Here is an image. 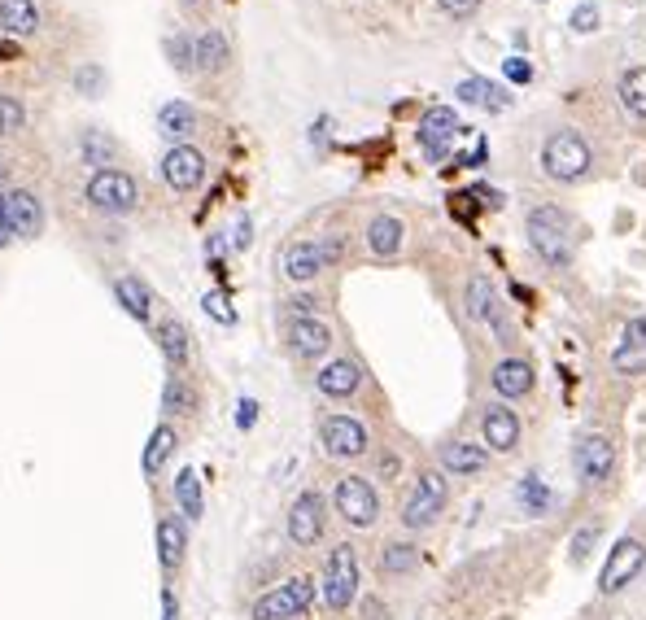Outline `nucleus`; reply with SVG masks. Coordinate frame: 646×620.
Returning a JSON list of instances; mask_svg holds the SVG:
<instances>
[{"label":"nucleus","mask_w":646,"mask_h":620,"mask_svg":"<svg viewBox=\"0 0 646 620\" xmlns=\"http://www.w3.org/2000/svg\"><path fill=\"white\" fill-rule=\"evenodd\" d=\"M529 245L533 254L550 262V267H568L572 262V223L564 210L555 206H537L529 210Z\"/></svg>","instance_id":"1"},{"label":"nucleus","mask_w":646,"mask_h":620,"mask_svg":"<svg viewBox=\"0 0 646 620\" xmlns=\"http://www.w3.org/2000/svg\"><path fill=\"white\" fill-rule=\"evenodd\" d=\"M542 171L559 184L581 180V175L590 171V145H585L577 131H555L542 149Z\"/></svg>","instance_id":"2"},{"label":"nucleus","mask_w":646,"mask_h":620,"mask_svg":"<svg viewBox=\"0 0 646 620\" xmlns=\"http://www.w3.org/2000/svg\"><path fill=\"white\" fill-rule=\"evenodd\" d=\"M319 590H323V603H328L332 612H345V607L354 603V594H358V555H354L350 542L332 546L328 564H323Z\"/></svg>","instance_id":"3"},{"label":"nucleus","mask_w":646,"mask_h":620,"mask_svg":"<svg viewBox=\"0 0 646 620\" xmlns=\"http://www.w3.org/2000/svg\"><path fill=\"white\" fill-rule=\"evenodd\" d=\"M310 603H315V577H293V581H284V586L258 594L249 616L254 620H293V616H302Z\"/></svg>","instance_id":"4"},{"label":"nucleus","mask_w":646,"mask_h":620,"mask_svg":"<svg viewBox=\"0 0 646 620\" xmlns=\"http://www.w3.org/2000/svg\"><path fill=\"white\" fill-rule=\"evenodd\" d=\"M332 503H337V516L350 529H372L380 516V494L372 490L367 476H341L337 490H332Z\"/></svg>","instance_id":"5"},{"label":"nucleus","mask_w":646,"mask_h":620,"mask_svg":"<svg viewBox=\"0 0 646 620\" xmlns=\"http://www.w3.org/2000/svg\"><path fill=\"white\" fill-rule=\"evenodd\" d=\"M88 201H92V210H101V214H131L140 206V184L131 180L127 171H92V180H88Z\"/></svg>","instance_id":"6"},{"label":"nucleus","mask_w":646,"mask_h":620,"mask_svg":"<svg viewBox=\"0 0 646 620\" xmlns=\"http://www.w3.org/2000/svg\"><path fill=\"white\" fill-rule=\"evenodd\" d=\"M446 503H450L446 476L441 472H420V481H415V490H411V498H406V507H402V524L406 529H428V524L446 511Z\"/></svg>","instance_id":"7"},{"label":"nucleus","mask_w":646,"mask_h":620,"mask_svg":"<svg viewBox=\"0 0 646 620\" xmlns=\"http://www.w3.org/2000/svg\"><path fill=\"white\" fill-rule=\"evenodd\" d=\"M341 258V241H293L289 249H284V276H289L293 284H306L315 280L328 262Z\"/></svg>","instance_id":"8"},{"label":"nucleus","mask_w":646,"mask_h":620,"mask_svg":"<svg viewBox=\"0 0 646 620\" xmlns=\"http://www.w3.org/2000/svg\"><path fill=\"white\" fill-rule=\"evenodd\" d=\"M572 463H577V476L585 485H607L616 472V446L607 433H585L572 450Z\"/></svg>","instance_id":"9"},{"label":"nucleus","mask_w":646,"mask_h":620,"mask_svg":"<svg viewBox=\"0 0 646 620\" xmlns=\"http://www.w3.org/2000/svg\"><path fill=\"white\" fill-rule=\"evenodd\" d=\"M642 564H646V546H642L638 538H620V542L612 546V555H607L603 572H598V590H603V594L625 590L629 581L642 572Z\"/></svg>","instance_id":"10"},{"label":"nucleus","mask_w":646,"mask_h":620,"mask_svg":"<svg viewBox=\"0 0 646 620\" xmlns=\"http://www.w3.org/2000/svg\"><path fill=\"white\" fill-rule=\"evenodd\" d=\"M319 441L332 459H363L367 455V428L354 415H328L319 424Z\"/></svg>","instance_id":"11"},{"label":"nucleus","mask_w":646,"mask_h":620,"mask_svg":"<svg viewBox=\"0 0 646 620\" xmlns=\"http://www.w3.org/2000/svg\"><path fill=\"white\" fill-rule=\"evenodd\" d=\"M162 180L175 193H193V188L206 180V153L193 145H171L162 158Z\"/></svg>","instance_id":"12"},{"label":"nucleus","mask_w":646,"mask_h":620,"mask_svg":"<svg viewBox=\"0 0 646 620\" xmlns=\"http://www.w3.org/2000/svg\"><path fill=\"white\" fill-rule=\"evenodd\" d=\"M454 136H459V118H454L450 105H433V110L420 118V149L433 162H446L450 158Z\"/></svg>","instance_id":"13"},{"label":"nucleus","mask_w":646,"mask_h":620,"mask_svg":"<svg viewBox=\"0 0 646 620\" xmlns=\"http://www.w3.org/2000/svg\"><path fill=\"white\" fill-rule=\"evenodd\" d=\"M284 341H289V350L297 359H319L332 345V328L315 315H297V319H289V328H284Z\"/></svg>","instance_id":"14"},{"label":"nucleus","mask_w":646,"mask_h":620,"mask_svg":"<svg viewBox=\"0 0 646 620\" xmlns=\"http://www.w3.org/2000/svg\"><path fill=\"white\" fill-rule=\"evenodd\" d=\"M5 214H9V228H14V236H22V241H35V236L44 232V206L40 197L27 193V188H9L5 197Z\"/></svg>","instance_id":"15"},{"label":"nucleus","mask_w":646,"mask_h":620,"mask_svg":"<svg viewBox=\"0 0 646 620\" xmlns=\"http://www.w3.org/2000/svg\"><path fill=\"white\" fill-rule=\"evenodd\" d=\"M289 538L297 546H315L323 538V498L315 490L297 494V503L289 507Z\"/></svg>","instance_id":"16"},{"label":"nucleus","mask_w":646,"mask_h":620,"mask_svg":"<svg viewBox=\"0 0 646 620\" xmlns=\"http://www.w3.org/2000/svg\"><path fill=\"white\" fill-rule=\"evenodd\" d=\"M481 433H485L489 450L507 455V450L520 446V415L511 411L507 402H494V407H485V415H481Z\"/></svg>","instance_id":"17"},{"label":"nucleus","mask_w":646,"mask_h":620,"mask_svg":"<svg viewBox=\"0 0 646 620\" xmlns=\"http://www.w3.org/2000/svg\"><path fill=\"white\" fill-rule=\"evenodd\" d=\"M612 367L616 372H646V315H633L625 324V337H620V345L612 350Z\"/></svg>","instance_id":"18"},{"label":"nucleus","mask_w":646,"mask_h":620,"mask_svg":"<svg viewBox=\"0 0 646 620\" xmlns=\"http://www.w3.org/2000/svg\"><path fill=\"white\" fill-rule=\"evenodd\" d=\"M315 385H319L323 398H354V393L363 389V367H358L354 359H332L315 376Z\"/></svg>","instance_id":"19"},{"label":"nucleus","mask_w":646,"mask_h":620,"mask_svg":"<svg viewBox=\"0 0 646 620\" xmlns=\"http://www.w3.org/2000/svg\"><path fill=\"white\" fill-rule=\"evenodd\" d=\"M468 315L481 319V324H494L498 337H507V319L498 315V293H494V284H489V276L468 280Z\"/></svg>","instance_id":"20"},{"label":"nucleus","mask_w":646,"mask_h":620,"mask_svg":"<svg viewBox=\"0 0 646 620\" xmlns=\"http://www.w3.org/2000/svg\"><path fill=\"white\" fill-rule=\"evenodd\" d=\"M454 97L468 101V105H476V110H489V114H502V110L511 105L507 88H502V83H489V79H481V75L463 79L459 88H454Z\"/></svg>","instance_id":"21"},{"label":"nucleus","mask_w":646,"mask_h":620,"mask_svg":"<svg viewBox=\"0 0 646 620\" xmlns=\"http://www.w3.org/2000/svg\"><path fill=\"white\" fill-rule=\"evenodd\" d=\"M494 389H498V398H524V393H533V367L524 363V359H502L494 367Z\"/></svg>","instance_id":"22"},{"label":"nucleus","mask_w":646,"mask_h":620,"mask_svg":"<svg viewBox=\"0 0 646 620\" xmlns=\"http://www.w3.org/2000/svg\"><path fill=\"white\" fill-rule=\"evenodd\" d=\"M485 463H489L485 446H472V441H450V446H441V468L454 476H476V472H485Z\"/></svg>","instance_id":"23"},{"label":"nucleus","mask_w":646,"mask_h":620,"mask_svg":"<svg viewBox=\"0 0 646 620\" xmlns=\"http://www.w3.org/2000/svg\"><path fill=\"white\" fill-rule=\"evenodd\" d=\"M402 219H393V214H376L372 223H367V249H372L376 258H393L402 249Z\"/></svg>","instance_id":"24"},{"label":"nucleus","mask_w":646,"mask_h":620,"mask_svg":"<svg viewBox=\"0 0 646 620\" xmlns=\"http://www.w3.org/2000/svg\"><path fill=\"white\" fill-rule=\"evenodd\" d=\"M114 297L123 302V310L131 319H140V324H149V319H153V293H149V284L140 276H118Z\"/></svg>","instance_id":"25"},{"label":"nucleus","mask_w":646,"mask_h":620,"mask_svg":"<svg viewBox=\"0 0 646 620\" xmlns=\"http://www.w3.org/2000/svg\"><path fill=\"white\" fill-rule=\"evenodd\" d=\"M175 507H179V520H201L206 516V494H201L197 468H184L175 476Z\"/></svg>","instance_id":"26"},{"label":"nucleus","mask_w":646,"mask_h":620,"mask_svg":"<svg viewBox=\"0 0 646 620\" xmlns=\"http://www.w3.org/2000/svg\"><path fill=\"white\" fill-rule=\"evenodd\" d=\"M227 57H232V49H227V35L219 27H206L193 40V66H201V70H223Z\"/></svg>","instance_id":"27"},{"label":"nucleus","mask_w":646,"mask_h":620,"mask_svg":"<svg viewBox=\"0 0 646 620\" xmlns=\"http://www.w3.org/2000/svg\"><path fill=\"white\" fill-rule=\"evenodd\" d=\"M158 131L171 145H179L184 136H193L197 131V114H193V105H184V101H166L162 110H158Z\"/></svg>","instance_id":"28"},{"label":"nucleus","mask_w":646,"mask_h":620,"mask_svg":"<svg viewBox=\"0 0 646 620\" xmlns=\"http://www.w3.org/2000/svg\"><path fill=\"white\" fill-rule=\"evenodd\" d=\"M153 337H158V350L166 354V363L171 367L188 363V328H184V319H162V324L153 328Z\"/></svg>","instance_id":"29"},{"label":"nucleus","mask_w":646,"mask_h":620,"mask_svg":"<svg viewBox=\"0 0 646 620\" xmlns=\"http://www.w3.org/2000/svg\"><path fill=\"white\" fill-rule=\"evenodd\" d=\"M175 455V428L171 424H158L149 433V446H145V455H140V468H145V476L153 481L162 468H166V459Z\"/></svg>","instance_id":"30"},{"label":"nucleus","mask_w":646,"mask_h":620,"mask_svg":"<svg viewBox=\"0 0 646 620\" xmlns=\"http://www.w3.org/2000/svg\"><path fill=\"white\" fill-rule=\"evenodd\" d=\"M184 546H188L184 520H179V516L158 520V559H162V568H175L179 559H184Z\"/></svg>","instance_id":"31"},{"label":"nucleus","mask_w":646,"mask_h":620,"mask_svg":"<svg viewBox=\"0 0 646 620\" xmlns=\"http://www.w3.org/2000/svg\"><path fill=\"white\" fill-rule=\"evenodd\" d=\"M0 27L14 35H31L40 27V9L35 0H0Z\"/></svg>","instance_id":"32"},{"label":"nucleus","mask_w":646,"mask_h":620,"mask_svg":"<svg viewBox=\"0 0 646 620\" xmlns=\"http://www.w3.org/2000/svg\"><path fill=\"white\" fill-rule=\"evenodd\" d=\"M79 153H83V162H88V166H97V171H110L114 158H118V140L105 136V131H83Z\"/></svg>","instance_id":"33"},{"label":"nucleus","mask_w":646,"mask_h":620,"mask_svg":"<svg viewBox=\"0 0 646 620\" xmlns=\"http://www.w3.org/2000/svg\"><path fill=\"white\" fill-rule=\"evenodd\" d=\"M620 105L633 114V118H646V66H633L620 75V88H616Z\"/></svg>","instance_id":"34"},{"label":"nucleus","mask_w":646,"mask_h":620,"mask_svg":"<svg viewBox=\"0 0 646 620\" xmlns=\"http://www.w3.org/2000/svg\"><path fill=\"white\" fill-rule=\"evenodd\" d=\"M415 564H420V551L411 542H389L380 551V572L385 577H406V572H415Z\"/></svg>","instance_id":"35"},{"label":"nucleus","mask_w":646,"mask_h":620,"mask_svg":"<svg viewBox=\"0 0 646 620\" xmlns=\"http://www.w3.org/2000/svg\"><path fill=\"white\" fill-rule=\"evenodd\" d=\"M162 411H171V415H193V411H197V389L188 385L184 376H171V380H166V389H162Z\"/></svg>","instance_id":"36"},{"label":"nucleus","mask_w":646,"mask_h":620,"mask_svg":"<svg viewBox=\"0 0 646 620\" xmlns=\"http://www.w3.org/2000/svg\"><path fill=\"white\" fill-rule=\"evenodd\" d=\"M166 57H171V66L175 70H193V40H188V35H171V40H166Z\"/></svg>","instance_id":"37"},{"label":"nucleus","mask_w":646,"mask_h":620,"mask_svg":"<svg viewBox=\"0 0 646 620\" xmlns=\"http://www.w3.org/2000/svg\"><path fill=\"white\" fill-rule=\"evenodd\" d=\"M22 123H27V110H22V101L0 97V131H22Z\"/></svg>","instance_id":"38"},{"label":"nucleus","mask_w":646,"mask_h":620,"mask_svg":"<svg viewBox=\"0 0 646 620\" xmlns=\"http://www.w3.org/2000/svg\"><path fill=\"white\" fill-rule=\"evenodd\" d=\"M520 498H524V507H529V511H546V503H550L546 485L537 481V476H524V485H520Z\"/></svg>","instance_id":"39"},{"label":"nucleus","mask_w":646,"mask_h":620,"mask_svg":"<svg viewBox=\"0 0 646 620\" xmlns=\"http://www.w3.org/2000/svg\"><path fill=\"white\" fill-rule=\"evenodd\" d=\"M201 306H206V315H214L219 324H236V310H232V302H227L223 293H206L201 297Z\"/></svg>","instance_id":"40"},{"label":"nucleus","mask_w":646,"mask_h":620,"mask_svg":"<svg viewBox=\"0 0 646 620\" xmlns=\"http://www.w3.org/2000/svg\"><path fill=\"white\" fill-rule=\"evenodd\" d=\"M437 9L446 18H472L476 9H481V0H437Z\"/></svg>","instance_id":"41"},{"label":"nucleus","mask_w":646,"mask_h":620,"mask_svg":"<svg viewBox=\"0 0 646 620\" xmlns=\"http://www.w3.org/2000/svg\"><path fill=\"white\" fill-rule=\"evenodd\" d=\"M75 83H79L83 92H88V97H97L105 79H101V70H97V66H79V70H75Z\"/></svg>","instance_id":"42"},{"label":"nucleus","mask_w":646,"mask_h":620,"mask_svg":"<svg viewBox=\"0 0 646 620\" xmlns=\"http://www.w3.org/2000/svg\"><path fill=\"white\" fill-rule=\"evenodd\" d=\"M502 70H507L511 83H529L533 79V66L524 62V57H507V62H502Z\"/></svg>","instance_id":"43"},{"label":"nucleus","mask_w":646,"mask_h":620,"mask_svg":"<svg viewBox=\"0 0 646 620\" xmlns=\"http://www.w3.org/2000/svg\"><path fill=\"white\" fill-rule=\"evenodd\" d=\"M598 27V9L594 5H577V14H572V31H594Z\"/></svg>","instance_id":"44"},{"label":"nucleus","mask_w":646,"mask_h":620,"mask_svg":"<svg viewBox=\"0 0 646 620\" xmlns=\"http://www.w3.org/2000/svg\"><path fill=\"white\" fill-rule=\"evenodd\" d=\"M594 538H598V529H581L577 538H572V559H585V555H590Z\"/></svg>","instance_id":"45"},{"label":"nucleus","mask_w":646,"mask_h":620,"mask_svg":"<svg viewBox=\"0 0 646 620\" xmlns=\"http://www.w3.org/2000/svg\"><path fill=\"white\" fill-rule=\"evenodd\" d=\"M236 424H241V428H254L258 424V402L254 398H245L241 407H236Z\"/></svg>","instance_id":"46"},{"label":"nucleus","mask_w":646,"mask_h":620,"mask_svg":"<svg viewBox=\"0 0 646 620\" xmlns=\"http://www.w3.org/2000/svg\"><path fill=\"white\" fill-rule=\"evenodd\" d=\"M315 297H293V302H289V315L297 319V315H315Z\"/></svg>","instance_id":"47"},{"label":"nucleus","mask_w":646,"mask_h":620,"mask_svg":"<svg viewBox=\"0 0 646 620\" xmlns=\"http://www.w3.org/2000/svg\"><path fill=\"white\" fill-rule=\"evenodd\" d=\"M249 232H254V228H249V219H241V223H236V236H232V245H236V249H245L249 241H254V236H249Z\"/></svg>","instance_id":"48"},{"label":"nucleus","mask_w":646,"mask_h":620,"mask_svg":"<svg viewBox=\"0 0 646 620\" xmlns=\"http://www.w3.org/2000/svg\"><path fill=\"white\" fill-rule=\"evenodd\" d=\"M14 241V228H9V214H5V201H0V249Z\"/></svg>","instance_id":"49"},{"label":"nucleus","mask_w":646,"mask_h":620,"mask_svg":"<svg viewBox=\"0 0 646 620\" xmlns=\"http://www.w3.org/2000/svg\"><path fill=\"white\" fill-rule=\"evenodd\" d=\"M162 620H179V607H175V594L171 590L162 594Z\"/></svg>","instance_id":"50"},{"label":"nucleus","mask_w":646,"mask_h":620,"mask_svg":"<svg viewBox=\"0 0 646 620\" xmlns=\"http://www.w3.org/2000/svg\"><path fill=\"white\" fill-rule=\"evenodd\" d=\"M0 188H5V166H0Z\"/></svg>","instance_id":"51"},{"label":"nucleus","mask_w":646,"mask_h":620,"mask_svg":"<svg viewBox=\"0 0 646 620\" xmlns=\"http://www.w3.org/2000/svg\"><path fill=\"white\" fill-rule=\"evenodd\" d=\"M188 5H197V0H188Z\"/></svg>","instance_id":"52"}]
</instances>
